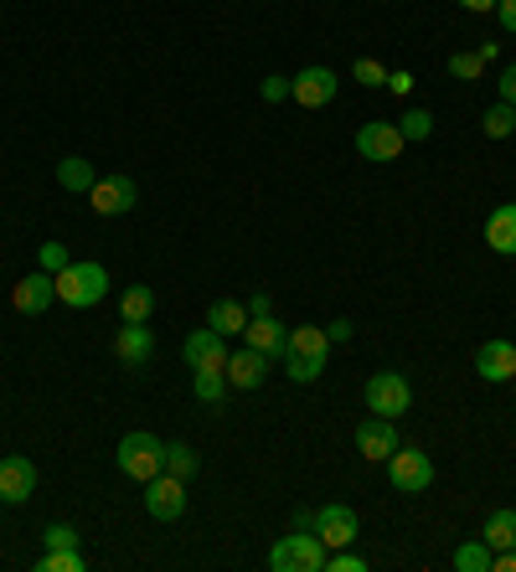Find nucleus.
<instances>
[{
	"label": "nucleus",
	"instance_id": "f257e3e1",
	"mask_svg": "<svg viewBox=\"0 0 516 572\" xmlns=\"http://www.w3.org/2000/svg\"><path fill=\"white\" fill-rule=\"evenodd\" d=\"M326 356H330L326 325H300V330H290V346H284V371H290V382L310 388V382L326 371Z\"/></svg>",
	"mask_w": 516,
	"mask_h": 572
},
{
	"label": "nucleus",
	"instance_id": "f03ea898",
	"mask_svg": "<svg viewBox=\"0 0 516 572\" xmlns=\"http://www.w3.org/2000/svg\"><path fill=\"white\" fill-rule=\"evenodd\" d=\"M103 294H109V269L93 258H72L57 273V304H68V310H93Z\"/></svg>",
	"mask_w": 516,
	"mask_h": 572
},
{
	"label": "nucleus",
	"instance_id": "7ed1b4c3",
	"mask_svg": "<svg viewBox=\"0 0 516 572\" xmlns=\"http://www.w3.org/2000/svg\"><path fill=\"white\" fill-rule=\"evenodd\" d=\"M114 459H120V474H130V480L145 485V480H155V474L166 470V444L155 434H145V428H135V434L120 438V455Z\"/></svg>",
	"mask_w": 516,
	"mask_h": 572
},
{
	"label": "nucleus",
	"instance_id": "20e7f679",
	"mask_svg": "<svg viewBox=\"0 0 516 572\" xmlns=\"http://www.w3.org/2000/svg\"><path fill=\"white\" fill-rule=\"evenodd\" d=\"M326 541L315 531H294V537H279L274 552H269V568L274 572H326Z\"/></svg>",
	"mask_w": 516,
	"mask_h": 572
},
{
	"label": "nucleus",
	"instance_id": "39448f33",
	"mask_svg": "<svg viewBox=\"0 0 516 572\" xmlns=\"http://www.w3.org/2000/svg\"><path fill=\"white\" fill-rule=\"evenodd\" d=\"M361 397H367V413H378V418H403L413 407V382L403 371H372Z\"/></svg>",
	"mask_w": 516,
	"mask_h": 572
},
{
	"label": "nucleus",
	"instance_id": "423d86ee",
	"mask_svg": "<svg viewBox=\"0 0 516 572\" xmlns=\"http://www.w3.org/2000/svg\"><path fill=\"white\" fill-rule=\"evenodd\" d=\"M388 480H393V490H403V495H424V490L434 485V459L424 455V449L397 444L393 455H388Z\"/></svg>",
	"mask_w": 516,
	"mask_h": 572
},
{
	"label": "nucleus",
	"instance_id": "0eeeda50",
	"mask_svg": "<svg viewBox=\"0 0 516 572\" xmlns=\"http://www.w3.org/2000/svg\"><path fill=\"white\" fill-rule=\"evenodd\" d=\"M403 130L397 124H388V119H367L357 130V155L361 160H372V166H388V160H397L403 155Z\"/></svg>",
	"mask_w": 516,
	"mask_h": 572
},
{
	"label": "nucleus",
	"instance_id": "6e6552de",
	"mask_svg": "<svg viewBox=\"0 0 516 572\" xmlns=\"http://www.w3.org/2000/svg\"><path fill=\"white\" fill-rule=\"evenodd\" d=\"M145 511H150L155 521H181L187 516V480H176L171 470L145 480Z\"/></svg>",
	"mask_w": 516,
	"mask_h": 572
},
{
	"label": "nucleus",
	"instance_id": "1a4fd4ad",
	"mask_svg": "<svg viewBox=\"0 0 516 572\" xmlns=\"http://www.w3.org/2000/svg\"><path fill=\"white\" fill-rule=\"evenodd\" d=\"M351 438H357V455L372 459V464H388V455L403 444V438H397V418H378V413H372V418H361Z\"/></svg>",
	"mask_w": 516,
	"mask_h": 572
},
{
	"label": "nucleus",
	"instance_id": "9d476101",
	"mask_svg": "<svg viewBox=\"0 0 516 572\" xmlns=\"http://www.w3.org/2000/svg\"><path fill=\"white\" fill-rule=\"evenodd\" d=\"M88 202H93V212L99 217H124V212H135L139 191L130 176H99L93 181V191H88Z\"/></svg>",
	"mask_w": 516,
	"mask_h": 572
},
{
	"label": "nucleus",
	"instance_id": "9b49d317",
	"mask_svg": "<svg viewBox=\"0 0 516 572\" xmlns=\"http://www.w3.org/2000/svg\"><path fill=\"white\" fill-rule=\"evenodd\" d=\"M336 93H341V78L330 68H300V78H290V99L300 109H326Z\"/></svg>",
	"mask_w": 516,
	"mask_h": 572
},
{
	"label": "nucleus",
	"instance_id": "f8f14e48",
	"mask_svg": "<svg viewBox=\"0 0 516 572\" xmlns=\"http://www.w3.org/2000/svg\"><path fill=\"white\" fill-rule=\"evenodd\" d=\"M181 361H187L191 371H223L227 367V336H217L212 325L206 330H191L187 340H181Z\"/></svg>",
	"mask_w": 516,
	"mask_h": 572
},
{
	"label": "nucleus",
	"instance_id": "ddd939ff",
	"mask_svg": "<svg viewBox=\"0 0 516 572\" xmlns=\"http://www.w3.org/2000/svg\"><path fill=\"white\" fill-rule=\"evenodd\" d=\"M315 537L326 541L330 552H336V547H351V541H357V511H351V505H315Z\"/></svg>",
	"mask_w": 516,
	"mask_h": 572
},
{
	"label": "nucleus",
	"instance_id": "4468645a",
	"mask_svg": "<svg viewBox=\"0 0 516 572\" xmlns=\"http://www.w3.org/2000/svg\"><path fill=\"white\" fill-rule=\"evenodd\" d=\"M227 388L238 392H258L263 388V377H269V356L254 351V346H243V351H227Z\"/></svg>",
	"mask_w": 516,
	"mask_h": 572
},
{
	"label": "nucleus",
	"instance_id": "2eb2a0df",
	"mask_svg": "<svg viewBox=\"0 0 516 572\" xmlns=\"http://www.w3.org/2000/svg\"><path fill=\"white\" fill-rule=\"evenodd\" d=\"M52 300H57V279H52V273H26V279H16V289H11L16 315H42V310H52Z\"/></svg>",
	"mask_w": 516,
	"mask_h": 572
},
{
	"label": "nucleus",
	"instance_id": "dca6fc26",
	"mask_svg": "<svg viewBox=\"0 0 516 572\" xmlns=\"http://www.w3.org/2000/svg\"><path fill=\"white\" fill-rule=\"evenodd\" d=\"M32 490H36V464L32 459H21V455H5L0 459V501H32Z\"/></svg>",
	"mask_w": 516,
	"mask_h": 572
},
{
	"label": "nucleus",
	"instance_id": "f3484780",
	"mask_svg": "<svg viewBox=\"0 0 516 572\" xmlns=\"http://www.w3.org/2000/svg\"><path fill=\"white\" fill-rule=\"evenodd\" d=\"M243 346H254V351H263L269 361H274V356H284V346H290V330H284L274 315H248V325H243Z\"/></svg>",
	"mask_w": 516,
	"mask_h": 572
},
{
	"label": "nucleus",
	"instance_id": "a211bd4d",
	"mask_svg": "<svg viewBox=\"0 0 516 572\" xmlns=\"http://www.w3.org/2000/svg\"><path fill=\"white\" fill-rule=\"evenodd\" d=\"M475 371H481L485 382H512L516 377V346L512 340H485L481 351H475Z\"/></svg>",
	"mask_w": 516,
	"mask_h": 572
},
{
	"label": "nucleus",
	"instance_id": "6ab92c4d",
	"mask_svg": "<svg viewBox=\"0 0 516 572\" xmlns=\"http://www.w3.org/2000/svg\"><path fill=\"white\" fill-rule=\"evenodd\" d=\"M114 356H120L124 367H145V361L155 356V336L145 330V325H130V321H124V330L114 336Z\"/></svg>",
	"mask_w": 516,
	"mask_h": 572
},
{
	"label": "nucleus",
	"instance_id": "aec40b11",
	"mask_svg": "<svg viewBox=\"0 0 516 572\" xmlns=\"http://www.w3.org/2000/svg\"><path fill=\"white\" fill-rule=\"evenodd\" d=\"M485 243L496 253H506V258H516V202L496 206V212L485 217Z\"/></svg>",
	"mask_w": 516,
	"mask_h": 572
},
{
	"label": "nucleus",
	"instance_id": "412c9836",
	"mask_svg": "<svg viewBox=\"0 0 516 572\" xmlns=\"http://www.w3.org/2000/svg\"><path fill=\"white\" fill-rule=\"evenodd\" d=\"M206 325L217 330V336H243V325H248V304L243 300H212V310H206Z\"/></svg>",
	"mask_w": 516,
	"mask_h": 572
},
{
	"label": "nucleus",
	"instance_id": "4be33fe9",
	"mask_svg": "<svg viewBox=\"0 0 516 572\" xmlns=\"http://www.w3.org/2000/svg\"><path fill=\"white\" fill-rule=\"evenodd\" d=\"M150 310H155V289L130 284V289H124V294H120V321L145 325V321H150Z\"/></svg>",
	"mask_w": 516,
	"mask_h": 572
},
{
	"label": "nucleus",
	"instance_id": "5701e85b",
	"mask_svg": "<svg viewBox=\"0 0 516 572\" xmlns=\"http://www.w3.org/2000/svg\"><path fill=\"white\" fill-rule=\"evenodd\" d=\"M93 181H99V176H93V166H88L83 155H68V160H63V166H57V186H63V191H93Z\"/></svg>",
	"mask_w": 516,
	"mask_h": 572
},
{
	"label": "nucleus",
	"instance_id": "b1692460",
	"mask_svg": "<svg viewBox=\"0 0 516 572\" xmlns=\"http://www.w3.org/2000/svg\"><path fill=\"white\" fill-rule=\"evenodd\" d=\"M191 392H197V403H206V407H223V397H227V371H197L191 377Z\"/></svg>",
	"mask_w": 516,
	"mask_h": 572
},
{
	"label": "nucleus",
	"instance_id": "393cba45",
	"mask_svg": "<svg viewBox=\"0 0 516 572\" xmlns=\"http://www.w3.org/2000/svg\"><path fill=\"white\" fill-rule=\"evenodd\" d=\"M491 557H496V547L485 537L475 541H464V547H455V568L460 572H491Z\"/></svg>",
	"mask_w": 516,
	"mask_h": 572
},
{
	"label": "nucleus",
	"instance_id": "a878e982",
	"mask_svg": "<svg viewBox=\"0 0 516 572\" xmlns=\"http://www.w3.org/2000/svg\"><path fill=\"white\" fill-rule=\"evenodd\" d=\"M481 130H485V139H512L516 135V103H491L485 109V119H481Z\"/></svg>",
	"mask_w": 516,
	"mask_h": 572
},
{
	"label": "nucleus",
	"instance_id": "bb28decb",
	"mask_svg": "<svg viewBox=\"0 0 516 572\" xmlns=\"http://www.w3.org/2000/svg\"><path fill=\"white\" fill-rule=\"evenodd\" d=\"M485 541H491V547H516V511H491V516H485V531H481Z\"/></svg>",
	"mask_w": 516,
	"mask_h": 572
},
{
	"label": "nucleus",
	"instance_id": "cd10ccee",
	"mask_svg": "<svg viewBox=\"0 0 516 572\" xmlns=\"http://www.w3.org/2000/svg\"><path fill=\"white\" fill-rule=\"evenodd\" d=\"M166 470H171L176 480H197V474H202V459H197L191 444H166Z\"/></svg>",
	"mask_w": 516,
	"mask_h": 572
},
{
	"label": "nucleus",
	"instance_id": "c85d7f7f",
	"mask_svg": "<svg viewBox=\"0 0 516 572\" xmlns=\"http://www.w3.org/2000/svg\"><path fill=\"white\" fill-rule=\"evenodd\" d=\"M83 568H88V557L78 547H57V552H47L36 562V572H83Z\"/></svg>",
	"mask_w": 516,
	"mask_h": 572
},
{
	"label": "nucleus",
	"instance_id": "c756f323",
	"mask_svg": "<svg viewBox=\"0 0 516 572\" xmlns=\"http://www.w3.org/2000/svg\"><path fill=\"white\" fill-rule=\"evenodd\" d=\"M481 72H485L481 52H455V57H449V78H460V83H475Z\"/></svg>",
	"mask_w": 516,
	"mask_h": 572
},
{
	"label": "nucleus",
	"instance_id": "7c9ffc66",
	"mask_svg": "<svg viewBox=\"0 0 516 572\" xmlns=\"http://www.w3.org/2000/svg\"><path fill=\"white\" fill-rule=\"evenodd\" d=\"M397 130H403L408 145H413V139H429L434 135V114H429V109H408V114L397 119Z\"/></svg>",
	"mask_w": 516,
	"mask_h": 572
},
{
	"label": "nucleus",
	"instance_id": "2f4dec72",
	"mask_svg": "<svg viewBox=\"0 0 516 572\" xmlns=\"http://www.w3.org/2000/svg\"><path fill=\"white\" fill-rule=\"evenodd\" d=\"M351 78H357L361 88H388V68H382L378 57H357V63H351Z\"/></svg>",
	"mask_w": 516,
	"mask_h": 572
},
{
	"label": "nucleus",
	"instance_id": "473e14b6",
	"mask_svg": "<svg viewBox=\"0 0 516 572\" xmlns=\"http://www.w3.org/2000/svg\"><path fill=\"white\" fill-rule=\"evenodd\" d=\"M36 258H42V273H52V279H57V273L72 263V253L63 248V243H42V248H36Z\"/></svg>",
	"mask_w": 516,
	"mask_h": 572
},
{
	"label": "nucleus",
	"instance_id": "72a5a7b5",
	"mask_svg": "<svg viewBox=\"0 0 516 572\" xmlns=\"http://www.w3.org/2000/svg\"><path fill=\"white\" fill-rule=\"evenodd\" d=\"M326 572H367V557L336 547V552H326Z\"/></svg>",
	"mask_w": 516,
	"mask_h": 572
},
{
	"label": "nucleus",
	"instance_id": "f704fd0d",
	"mask_svg": "<svg viewBox=\"0 0 516 572\" xmlns=\"http://www.w3.org/2000/svg\"><path fill=\"white\" fill-rule=\"evenodd\" d=\"M42 541H47V552H57V547H78V531H72L68 521H57V526H47V531H42Z\"/></svg>",
	"mask_w": 516,
	"mask_h": 572
},
{
	"label": "nucleus",
	"instance_id": "c9c22d12",
	"mask_svg": "<svg viewBox=\"0 0 516 572\" xmlns=\"http://www.w3.org/2000/svg\"><path fill=\"white\" fill-rule=\"evenodd\" d=\"M258 93H263V103H284V99H290V78H279V72H274V78H263Z\"/></svg>",
	"mask_w": 516,
	"mask_h": 572
},
{
	"label": "nucleus",
	"instance_id": "e433bc0d",
	"mask_svg": "<svg viewBox=\"0 0 516 572\" xmlns=\"http://www.w3.org/2000/svg\"><path fill=\"white\" fill-rule=\"evenodd\" d=\"M496 93H501V103H516V63H506V72H501Z\"/></svg>",
	"mask_w": 516,
	"mask_h": 572
},
{
	"label": "nucleus",
	"instance_id": "4c0bfd02",
	"mask_svg": "<svg viewBox=\"0 0 516 572\" xmlns=\"http://www.w3.org/2000/svg\"><path fill=\"white\" fill-rule=\"evenodd\" d=\"M388 93H397V99H408V93H413V72H403V68L388 72Z\"/></svg>",
	"mask_w": 516,
	"mask_h": 572
},
{
	"label": "nucleus",
	"instance_id": "58836bf2",
	"mask_svg": "<svg viewBox=\"0 0 516 572\" xmlns=\"http://www.w3.org/2000/svg\"><path fill=\"white\" fill-rule=\"evenodd\" d=\"M496 21L506 32H516V0H496Z\"/></svg>",
	"mask_w": 516,
	"mask_h": 572
},
{
	"label": "nucleus",
	"instance_id": "ea45409f",
	"mask_svg": "<svg viewBox=\"0 0 516 572\" xmlns=\"http://www.w3.org/2000/svg\"><path fill=\"white\" fill-rule=\"evenodd\" d=\"M248 315H274V300H269V294L258 289L254 300H248Z\"/></svg>",
	"mask_w": 516,
	"mask_h": 572
},
{
	"label": "nucleus",
	"instance_id": "a19ab883",
	"mask_svg": "<svg viewBox=\"0 0 516 572\" xmlns=\"http://www.w3.org/2000/svg\"><path fill=\"white\" fill-rule=\"evenodd\" d=\"M326 336H330V340H341V346H346V340H351V321H330V325H326Z\"/></svg>",
	"mask_w": 516,
	"mask_h": 572
},
{
	"label": "nucleus",
	"instance_id": "79ce46f5",
	"mask_svg": "<svg viewBox=\"0 0 516 572\" xmlns=\"http://www.w3.org/2000/svg\"><path fill=\"white\" fill-rule=\"evenodd\" d=\"M294 531H315V511L300 505V511H294Z\"/></svg>",
	"mask_w": 516,
	"mask_h": 572
},
{
	"label": "nucleus",
	"instance_id": "37998d69",
	"mask_svg": "<svg viewBox=\"0 0 516 572\" xmlns=\"http://www.w3.org/2000/svg\"><path fill=\"white\" fill-rule=\"evenodd\" d=\"M464 11H496V0H460Z\"/></svg>",
	"mask_w": 516,
	"mask_h": 572
},
{
	"label": "nucleus",
	"instance_id": "c03bdc74",
	"mask_svg": "<svg viewBox=\"0 0 516 572\" xmlns=\"http://www.w3.org/2000/svg\"><path fill=\"white\" fill-rule=\"evenodd\" d=\"M382 5H388V0H382Z\"/></svg>",
	"mask_w": 516,
	"mask_h": 572
},
{
	"label": "nucleus",
	"instance_id": "a18cd8bd",
	"mask_svg": "<svg viewBox=\"0 0 516 572\" xmlns=\"http://www.w3.org/2000/svg\"><path fill=\"white\" fill-rule=\"evenodd\" d=\"M0 505H5V501H0Z\"/></svg>",
	"mask_w": 516,
	"mask_h": 572
}]
</instances>
